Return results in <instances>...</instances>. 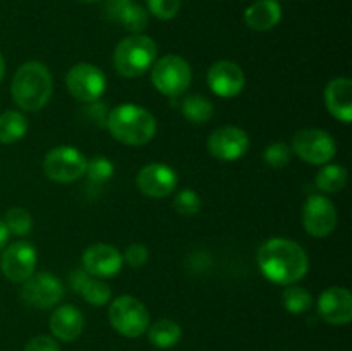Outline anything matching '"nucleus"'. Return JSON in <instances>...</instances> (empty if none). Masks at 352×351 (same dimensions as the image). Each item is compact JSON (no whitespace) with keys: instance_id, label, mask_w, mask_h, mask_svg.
<instances>
[{"instance_id":"obj_21","label":"nucleus","mask_w":352,"mask_h":351,"mask_svg":"<svg viewBox=\"0 0 352 351\" xmlns=\"http://www.w3.org/2000/svg\"><path fill=\"white\" fill-rule=\"evenodd\" d=\"M69 282H71L72 289L79 292L93 306L107 305L112 298V291H110L109 286L100 279L89 275L85 268H74L69 275Z\"/></svg>"},{"instance_id":"obj_16","label":"nucleus","mask_w":352,"mask_h":351,"mask_svg":"<svg viewBox=\"0 0 352 351\" xmlns=\"http://www.w3.org/2000/svg\"><path fill=\"white\" fill-rule=\"evenodd\" d=\"M206 79H208L210 89L222 98L237 96L246 85L244 71L232 61L215 62L210 67Z\"/></svg>"},{"instance_id":"obj_13","label":"nucleus","mask_w":352,"mask_h":351,"mask_svg":"<svg viewBox=\"0 0 352 351\" xmlns=\"http://www.w3.org/2000/svg\"><path fill=\"white\" fill-rule=\"evenodd\" d=\"M3 275L12 282H24L34 274L36 268V250L26 241L9 244L0 262Z\"/></svg>"},{"instance_id":"obj_1","label":"nucleus","mask_w":352,"mask_h":351,"mask_svg":"<svg viewBox=\"0 0 352 351\" xmlns=\"http://www.w3.org/2000/svg\"><path fill=\"white\" fill-rule=\"evenodd\" d=\"M261 274L275 284L291 286L301 281L309 267L308 255L301 244L287 237L265 241L256 255Z\"/></svg>"},{"instance_id":"obj_32","label":"nucleus","mask_w":352,"mask_h":351,"mask_svg":"<svg viewBox=\"0 0 352 351\" xmlns=\"http://www.w3.org/2000/svg\"><path fill=\"white\" fill-rule=\"evenodd\" d=\"M146 6L157 19L168 21L177 16L181 9V0H146Z\"/></svg>"},{"instance_id":"obj_31","label":"nucleus","mask_w":352,"mask_h":351,"mask_svg":"<svg viewBox=\"0 0 352 351\" xmlns=\"http://www.w3.org/2000/svg\"><path fill=\"white\" fill-rule=\"evenodd\" d=\"M174 209L175 212L181 213V215H195L201 209V198L198 196V193L192 191V189H182L175 195L174 198Z\"/></svg>"},{"instance_id":"obj_33","label":"nucleus","mask_w":352,"mask_h":351,"mask_svg":"<svg viewBox=\"0 0 352 351\" xmlns=\"http://www.w3.org/2000/svg\"><path fill=\"white\" fill-rule=\"evenodd\" d=\"M148 257H150V251H148V248L141 243L131 244L126 250V253L122 255L124 262H126L127 265H131V267H141V265L146 264Z\"/></svg>"},{"instance_id":"obj_28","label":"nucleus","mask_w":352,"mask_h":351,"mask_svg":"<svg viewBox=\"0 0 352 351\" xmlns=\"http://www.w3.org/2000/svg\"><path fill=\"white\" fill-rule=\"evenodd\" d=\"M3 224H6L7 231L16 234V236H26L33 229L31 213L26 209H21V206H14V209L7 210Z\"/></svg>"},{"instance_id":"obj_22","label":"nucleus","mask_w":352,"mask_h":351,"mask_svg":"<svg viewBox=\"0 0 352 351\" xmlns=\"http://www.w3.org/2000/svg\"><path fill=\"white\" fill-rule=\"evenodd\" d=\"M282 19V7L278 0H258L244 10V23L254 31H268Z\"/></svg>"},{"instance_id":"obj_14","label":"nucleus","mask_w":352,"mask_h":351,"mask_svg":"<svg viewBox=\"0 0 352 351\" xmlns=\"http://www.w3.org/2000/svg\"><path fill=\"white\" fill-rule=\"evenodd\" d=\"M136 186L150 198H165L172 195L177 186V174L165 164H148L138 172Z\"/></svg>"},{"instance_id":"obj_6","label":"nucleus","mask_w":352,"mask_h":351,"mask_svg":"<svg viewBox=\"0 0 352 351\" xmlns=\"http://www.w3.org/2000/svg\"><path fill=\"white\" fill-rule=\"evenodd\" d=\"M191 67L179 55H165L151 65V81L165 96L182 95L191 85Z\"/></svg>"},{"instance_id":"obj_4","label":"nucleus","mask_w":352,"mask_h":351,"mask_svg":"<svg viewBox=\"0 0 352 351\" xmlns=\"http://www.w3.org/2000/svg\"><path fill=\"white\" fill-rule=\"evenodd\" d=\"M158 47L146 34H131L124 38L113 52L116 71L124 78L143 76L155 64Z\"/></svg>"},{"instance_id":"obj_35","label":"nucleus","mask_w":352,"mask_h":351,"mask_svg":"<svg viewBox=\"0 0 352 351\" xmlns=\"http://www.w3.org/2000/svg\"><path fill=\"white\" fill-rule=\"evenodd\" d=\"M88 114L91 116V119L95 120L98 126H107V119H109V112H107V105L103 103H89Z\"/></svg>"},{"instance_id":"obj_37","label":"nucleus","mask_w":352,"mask_h":351,"mask_svg":"<svg viewBox=\"0 0 352 351\" xmlns=\"http://www.w3.org/2000/svg\"><path fill=\"white\" fill-rule=\"evenodd\" d=\"M3 72H6V61H3L2 54H0V81H2L3 78Z\"/></svg>"},{"instance_id":"obj_30","label":"nucleus","mask_w":352,"mask_h":351,"mask_svg":"<svg viewBox=\"0 0 352 351\" xmlns=\"http://www.w3.org/2000/svg\"><path fill=\"white\" fill-rule=\"evenodd\" d=\"M292 158V148L289 145L277 141V143H272L265 148L263 151V160L267 162V165L274 169H282L285 165H289Z\"/></svg>"},{"instance_id":"obj_3","label":"nucleus","mask_w":352,"mask_h":351,"mask_svg":"<svg viewBox=\"0 0 352 351\" xmlns=\"http://www.w3.org/2000/svg\"><path fill=\"white\" fill-rule=\"evenodd\" d=\"M107 127L120 143L129 147H143L153 140L157 133V120L143 107L122 103L109 112Z\"/></svg>"},{"instance_id":"obj_23","label":"nucleus","mask_w":352,"mask_h":351,"mask_svg":"<svg viewBox=\"0 0 352 351\" xmlns=\"http://www.w3.org/2000/svg\"><path fill=\"white\" fill-rule=\"evenodd\" d=\"M182 330L177 322L168 319H162L155 322L153 326L148 327V339L153 346L160 348V350H168L174 348L175 344L181 341Z\"/></svg>"},{"instance_id":"obj_27","label":"nucleus","mask_w":352,"mask_h":351,"mask_svg":"<svg viewBox=\"0 0 352 351\" xmlns=\"http://www.w3.org/2000/svg\"><path fill=\"white\" fill-rule=\"evenodd\" d=\"M347 184V171L340 165H325L316 174V186L323 193H337Z\"/></svg>"},{"instance_id":"obj_20","label":"nucleus","mask_w":352,"mask_h":351,"mask_svg":"<svg viewBox=\"0 0 352 351\" xmlns=\"http://www.w3.org/2000/svg\"><path fill=\"white\" fill-rule=\"evenodd\" d=\"M325 103L336 119L349 124L352 120V81L349 78H336L327 85Z\"/></svg>"},{"instance_id":"obj_26","label":"nucleus","mask_w":352,"mask_h":351,"mask_svg":"<svg viewBox=\"0 0 352 351\" xmlns=\"http://www.w3.org/2000/svg\"><path fill=\"white\" fill-rule=\"evenodd\" d=\"M282 303H284L285 310L294 315L299 313H306L313 305V296L308 289L301 288V286H287L282 292Z\"/></svg>"},{"instance_id":"obj_29","label":"nucleus","mask_w":352,"mask_h":351,"mask_svg":"<svg viewBox=\"0 0 352 351\" xmlns=\"http://www.w3.org/2000/svg\"><path fill=\"white\" fill-rule=\"evenodd\" d=\"M113 171H116V167H113L112 162L107 157L98 155V157H93L91 160H88L85 174H88L89 181L102 184V182H107L112 179Z\"/></svg>"},{"instance_id":"obj_5","label":"nucleus","mask_w":352,"mask_h":351,"mask_svg":"<svg viewBox=\"0 0 352 351\" xmlns=\"http://www.w3.org/2000/svg\"><path fill=\"white\" fill-rule=\"evenodd\" d=\"M110 326L124 337H140L150 327L148 308L138 298L122 295L109 306Z\"/></svg>"},{"instance_id":"obj_8","label":"nucleus","mask_w":352,"mask_h":351,"mask_svg":"<svg viewBox=\"0 0 352 351\" xmlns=\"http://www.w3.org/2000/svg\"><path fill=\"white\" fill-rule=\"evenodd\" d=\"M292 150L305 162L313 165H325L336 157V140L327 131L316 127L301 129L292 140Z\"/></svg>"},{"instance_id":"obj_12","label":"nucleus","mask_w":352,"mask_h":351,"mask_svg":"<svg viewBox=\"0 0 352 351\" xmlns=\"http://www.w3.org/2000/svg\"><path fill=\"white\" fill-rule=\"evenodd\" d=\"M250 148L246 131L236 126H223L213 131L208 138V151L222 162H232L243 157Z\"/></svg>"},{"instance_id":"obj_25","label":"nucleus","mask_w":352,"mask_h":351,"mask_svg":"<svg viewBox=\"0 0 352 351\" xmlns=\"http://www.w3.org/2000/svg\"><path fill=\"white\" fill-rule=\"evenodd\" d=\"M182 116L192 124H205L213 116V103L203 95H189L181 103Z\"/></svg>"},{"instance_id":"obj_38","label":"nucleus","mask_w":352,"mask_h":351,"mask_svg":"<svg viewBox=\"0 0 352 351\" xmlns=\"http://www.w3.org/2000/svg\"><path fill=\"white\" fill-rule=\"evenodd\" d=\"M79 2H86V3H91V2H100V0H79Z\"/></svg>"},{"instance_id":"obj_11","label":"nucleus","mask_w":352,"mask_h":351,"mask_svg":"<svg viewBox=\"0 0 352 351\" xmlns=\"http://www.w3.org/2000/svg\"><path fill=\"white\" fill-rule=\"evenodd\" d=\"M62 296H64V286L55 275L48 272H40L28 277L21 289L23 301L40 310L55 306L60 301Z\"/></svg>"},{"instance_id":"obj_7","label":"nucleus","mask_w":352,"mask_h":351,"mask_svg":"<svg viewBox=\"0 0 352 351\" xmlns=\"http://www.w3.org/2000/svg\"><path fill=\"white\" fill-rule=\"evenodd\" d=\"M86 160L85 155L74 147H55L45 155L43 171L48 179L55 182H72L82 178L86 172Z\"/></svg>"},{"instance_id":"obj_15","label":"nucleus","mask_w":352,"mask_h":351,"mask_svg":"<svg viewBox=\"0 0 352 351\" xmlns=\"http://www.w3.org/2000/svg\"><path fill=\"white\" fill-rule=\"evenodd\" d=\"M122 264V253L112 244H91L82 253V268L93 277H113L119 274Z\"/></svg>"},{"instance_id":"obj_36","label":"nucleus","mask_w":352,"mask_h":351,"mask_svg":"<svg viewBox=\"0 0 352 351\" xmlns=\"http://www.w3.org/2000/svg\"><path fill=\"white\" fill-rule=\"evenodd\" d=\"M7 240H9V231H7L6 224H3V220L0 219V248L6 246Z\"/></svg>"},{"instance_id":"obj_17","label":"nucleus","mask_w":352,"mask_h":351,"mask_svg":"<svg viewBox=\"0 0 352 351\" xmlns=\"http://www.w3.org/2000/svg\"><path fill=\"white\" fill-rule=\"evenodd\" d=\"M318 313L327 323L346 326L352 320V295L349 289L333 286L318 298Z\"/></svg>"},{"instance_id":"obj_34","label":"nucleus","mask_w":352,"mask_h":351,"mask_svg":"<svg viewBox=\"0 0 352 351\" xmlns=\"http://www.w3.org/2000/svg\"><path fill=\"white\" fill-rule=\"evenodd\" d=\"M24 351H60V344L52 336H36L26 344Z\"/></svg>"},{"instance_id":"obj_2","label":"nucleus","mask_w":352,"mask_h":351,"mask_svg":"<svg viewBox=\"0 0 352 351\" xmlns=\"http://www.w3.org/2000/svg\"><path fill=\"white\" fill-rule=\"evenodd\" d=\"M54 89L52 74L43 62H24L16 71L10 85V93L17 107L28 112L43 109Z\"/></svg>"},{"instance_id":"obj_19","label":"nucleus","mask_w":352,"mask_h":351,"mask_svg":"<svg viewBox=\"0 0 352 351\" xmlns=\"http://www.w3.org/2000/svg\"><path fill=\"white\" fill-rule=\"evenodd\" d=\"M48 323H50V330L55 339L71 343L81 336L85 329V317L81 310L76 308L74 305H62L52 313Z\"/></svg>"},{"instance_id":"obj_18","label":"nucleus","mask_w":352,"mask_h":351,"mask_svg":"<svg viewBox=\"0 0 352 351\" xmlns=\"http://www.w3.org/2000/svg\"><path fill=\"white\" fill-rule=\"evenodd\" d=\"M103 10L112 23L120 24L133 34H140L148 28V12L133 0H107Z\"/></svg>"},{"instance_id":"obj_24","label":"nucleus","mask_w":352,"mask_h":351,"mask_svg":"<svg viewBox=\"0 0 352 351\" xmlns=\"http://www.w3.org/2000/svg\"><path fill=\"white\" fill-rule=\"evenodd\" d=\"M28 131V119L21 112L7 110L0 114V143L10 145L19 141Z\"/></svg>"},{"instance_id":"obj_10","label":"nucleus","mask_w":352,"mask_h":351,"mask_svg":"<svg viewBox=\"0 0 352 351\" xmlns=\"http://www.w3.org/2000/svg\"><path fill=\"white\" fill-rule=\"evenodd\" d=\"M337 209L327 196L313 195L302 206V224L309 236L327 237L337 227Z\"/></svg>"},{"instance_id":"obj_9","label":"nucleus","mask_w":352,"mask_h":351,"mask_svg":"<svg viewBox=\"0 0 352 351\" xmlns=\"http://www.w3.org/2000/svg\"><path fill=\"white\" fill-rule=\"evenodd\" d=\"M65 83H67L69 93L85 103L98 102L107 88V78L102 69L88 62H81L71 67Z\"/></svg>"}]
</instances>
